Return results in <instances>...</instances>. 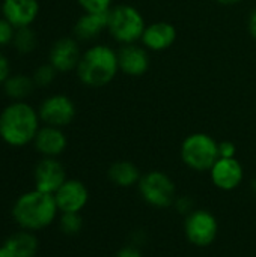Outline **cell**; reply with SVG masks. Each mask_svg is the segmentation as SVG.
<instances>
[{"instance_id": "cell-18", "label": "cell", "mask_w": 256, "mask_h": 257, "mask_svg": "<svg viewBox=\"0 0 256 257\" xmlns=\"http://www.w3.org/2000/svg\"><path fill=\"white\" fill-rule=\"evenodd\" d=\"M5 245L12 251L15 257H35L38 253V239L30 230H18L12 233L6 241Z\"/></svg>"}, {"instance_id": "cell-24", "label": "cell", "mask_w": 256, "mask_h": 257, "mask_svg": "<svg viewBox=\"0 0 256 257\" xmlns=\"http://www.w3.org/2000/svg\"><path fill=\"white\" fill-rule=\"evenodd\" d=\"M84 12L106 14L112 9V0H77Z\"/></svg>"}, {"instance_id": "cell-8", "label": "cell", "mask_w": 256, "mask_h": 257, "mask_svg": "<svg viewBox=\"0 0 256 257\" xmlns=\"http://www.w3.org/2000/svg\"><path fill=\"white\" fill-rule=\"evenodd\" d=\"M39 119L50 126H66L75 117V104L63 93H54L45 98L38 110Z\"/></svg>"}, {"instance_id": "cell-15", "label": "cell", "mask_w": 256, "mask_h": 257, "mask_svg": "<svg viewBox=\"0 0 256 257\" xmlns=\"http://www.w3.org/2000/svg\"><path fill=\"white\" fill-rule=\"evenodd\" d=\"M3 18L8 20L15 29L30 27L39 14L38 0H3L2 3Z\"/></svg>"}, {"instance_id": "cell-14", "label": "cell", "mask_w": 256, "mask_h": 257, "mask_svg": "<svg viewBox=\"0 0 256 257\" xmlns=\"http://www.w3.org/2000/svg\"><path fill=\"white\" fill-rule=\"evenodd\" d=\"M177 41V29L167 21H154L146 24L140 38L142 45L148 51H164L170 48Z\"/></svg>"}, {"instance_id": "cell-29", "label": "cell", "mask_w": 256, "mask_h": 257, "mask_svg": "<svg viewBox=\"0 0 256 257\" xmlns=\"http://www.w3.org/2000/svg\"><path fill=\"white\" fill-rule=\"evenodd\" d=\"M116 257H143L142 256V253L136 248V247H124V248H121L119 251H118V254Z\"/></svg>"}, {"instance_id": "cell-28", "label": "cell", "mask_w": 256, "mask_h": 257, "mask_svg": "<svg viewBox=\"0 0 256 257\" xmlns=\"http://www.w3.org/2000/svg\"><path fill=\"white\" fill-rule=\"evenodd\" d=\"M11 75V66L3 53H0V84H3Z\"/></svg>"}, {"instance_id": "cell-6", "label": "cell", "mask_w": 256, "mask_h": 257, "mask_svg": "<svg viewBox=\"0 0 256 257\" xmlns=\"http://www.w3.org/2000/svg\"><path fill=\"white\" fill-rule=\"evenodd\" d=\"M142 199L155 208H169L175 202V184L163 172L152 170L139 181Z\"/></svg>"}, {"instance_id": "cell-17", "label": "cell", "mask_w": 256, "mask_h": 257, "mask_svg": "<svg viewBox=\"0 0 256 257\" xmlns=\"http://www.w3.org/2000/svg\"><path fill=\"white\" fill-rule=\"evenodd\" d=\"M107 14L84 12L74 24V35L78 41H94L107 29Z\"/></svg>"}, {"instance_id": "cell-31", "label": "cell", "mask_w": 256, "mask_h": 257, "mask_svg": "<svg viewBox=\"0 0 256 257\" xmlns=\"http://www.w3.org/2000/svg\"><path fill=\"white\" fill-rule=\"evenodd\" d=\"M0 257H15L14 254H12V251L3 244L2 247H0Z\"/></svg>"}, {"instance_id": "cell-33", "label": "cell", "mask_w": 256, "mask_h": 257, "mask_svg": "<svg viewBox=\"0 0 256 257\" xmlns=\"http://www.w3.org/2000/svg\"><path fill=\"white\" fill-rule=\"evenodd\" d=\"M252 185H253V188H255V190H256V179H255V181H253V184H252Z\"/></svg>"}, {"instance_id": "cell-19", "label": "cell", "mask_w": 256, "mask_h": 257, "mask_svg": "<svg viewBox=\"0 0 256 257\" xmlns=\"http://www.w3.org/2000/svg\"><path fill=\"white\" fill-rule=\"evenodd\" d=\"M107 175H109V179L115 185L122 187V188H130L134 184H139V181L142 178L139 169L130 161H116V163H113L109 167Z\"/></svg>"}, {"instance_id": "cell-12", "label": "cell", "mask_w": 256, "mask_h": 257, "mask_svg": "<svg viewBox=\"0 0 256 257\" xmlns=\"http://www.w3.org/2000/svg\"><path fill=\"white\" fill-rule=\"evenodd\" d=\"M54 199L59 212H80L89 200V193L83 182L77 179H66L54 193Z\"/></svg>"}, {"instance_id": "cell-3", "label": "cell", "mask_w": 256, "mask_h": 257, "mask_svg": "<svg viewBox=\"0 0 256 257\" xmlns=\"http://www.w3.org/2000/svg\"><path fill=\"white\" fill-rule=\"evenodd\" d=\"M77 77L88 87H104L119 72L118 51L106 44H95L81 53L77 65Z\"/></svg>"}, {"instance_id": "cell-20", "label": "cell", "mask_w": 256, "mask_h": 257, "mask_svg": "<svg viewBox=\"0 0 256 257\" xmlns=\"http://www.w3.org/2000/svg\"><path fill=\"white\" fill-rule=\"evenodd\" d=\"M5 93L12 99V101H24L35 89V81L33 78L17 74V75H9L8 80L2 84Z\"/></svg>"}, {"instance_id": "cell-30", "label": "cell", "mask_w": 256, "mask_h": 257, "mask_svg": "<svg viewBox=\"0 0 256 257\" xmlns=\"http://www.w3.org/2000/svg\"><path fill=\"white\" fill-rule=\"evenodd\" d=\"M247 29H249V33L250 36L256 39V8H253L249 14V18H247Z\"/></svg>"}, {"instance_id": "cell-16", "label": "cell", "mask_w": 256, "mask_h": 257, "mask_svg": "<svg viewBox=\"0 0 256 257\" xmlns=\"http://www.w3.org/2000/svg\"><path fill=\"white\" fill-rule=\"evenodd\" d=\"M33 143H35L36 151L41 155L48 157V158H56L66 149L68 140L62 128L45 125L39 128Z\"/></svg>"}, {"instance_id": "cell-5", "label": "cell", "mask_w": 256, "mask_h": 257, "mask_svg": "<svg viewBox=\"0 0 256 257\" xmlns=\"http://www.w3.org/2000/svg\"><path fill=\"white\" fill-rule=\"evenodd\" d=\"M219 158V143L205 133L190 134L181 145V160L192 170H211Z\"/></svg>"}, {"instance_id": "cell-4", "label": "cell", "mask_w": 256, "mask_h": 257, "mask_svg": "<svg viewBox=\"0 0 256 257\" xmlns=\"http://www.w3.org/2000/svg\"><path fill=\"white\" fill-rule=\"evenodd\" d=\"M146 23L142 12L131 5H116L107 14V30L110 36L119 42L136 44L145 32Z\"/></svg>"}, {"instance_id": "cell-7", "label": "cell", "mask_w": 256, "mask_h": 257, "mask_svg": "<svg viewBox=\"0 0 256 257\" xmlns=\"http://www.w3.org/2000/svg\"><path fill=\"white\" fill-rule=\"evenodd\" d=\"M187 239L198 247H208L214 242L219 232V224L216 217L204 209L193 211L189 214L184 224Z\"/></svg>"}, {"instance_id": "cell-22", "label": "cell", "mask_w": 256, "mask_h": 257, "mask_svg": "<svg viewBox=\"0 0 256 257\" xmlns=\"http://www.w3.org/2000/svg\"><path fill=\"white\" fill-rule=\"evenodd\" d=\"M59 226H60V230L66 236L78 235L81 227H83V220L80 217V212H65V214H62V217L59 220Z\"/></svg>"}, {"instance_id": "cell-21", "label": "cell", "mask_w": 256, "mask_h": 257, "mask_svg": "<svg viewBox=\"0 0 256 257\" xmlns=\"http://www.w3.org/2000/svg\"><path fill=\"white\" fill-rule=\"evenodd\" d=\"M12 44L15 47V50L21 54H27L32 53L36 48L38 39H36V33L30 29V27H21L15 30Z\"/></svg>"}, {"instance_id": "cell-2", "label": "cell", "mask_w": 256, "mask_h": 257, "mask_svg": "<svg viewBox=\"0 0 256 257\" xmlns=\"http://www.w3.org/2000/svg\"><path fill=\"white\" fill-rule=\"evenodd\" d=\"M59 208L54 194L32 190L21 194L12 206L14 221L24 230L36 232L54 223Z\"/></svg>"}, {"instance_id": "cell-13", "label": "cell", "mask_w": 256, "mask_h": 257, "mask_svg": "<svg viewBox=\"0 0 256 257\" xmlns=\"http://www.w3.org/2000/svg\"><path fill=\"white\" fill-rule=\"evenodd\" d=\"M210 172L213 184L223 191L235 190L244 176L243 166L237 158H219Z\"/></svg>"}, {"instance_id": "cell-26", "label": "cell", "mask_w": 256, "mask_h": 257, "mask_svg": "<svg viewBox=\"0 0 256 257\" xmlns=\"http://www.w3.org/2000/svg\"><path fill=\"white\" fill-rule=\"evenodd\" d=\"M237 148L232 142H220L219 143V155L220 158H235Z\"/></svg>"}, {"instance_id": "cell-1", "label": "cell", "mask_w": 256, "mask_h": 257, "mask_svg": "<svg viewBox=\"0 0 256 257\" xmlns=\"http://www.w3.org/2000/svg\"><path fill=\"white\" fill-rule=\"evenodd\" d=\"M39 120L38 111L30 104L12 101L0 113V139L12 148H23L35 140Z\"/></svg>"}, {"instance_id": "cell-23", "label": "cell", "mask_w": 256, "mask_h": 257, "mask_svg": "<svg viewBox=\"0 0 256 257\" xmlns=\"http://www.w3.org/2000/svg\"><path fill=\"white\" fill-rule=\"evenodd\" d=\"M56 74H57V71H56L50 63L41 65V66L35 71V74H33V81H35V84L39 86V87H47V86H50V84L54 81Z\"/></svg>"}, {"instance_id": "cell-10", "label": "cell", "mask_w": 256, "mask_h": 257, "mask_svg": "<svg viewBox=\"0 0 256 257\" xmlns=\"http://www.w3.org/2000/svg\"><path fill=\"white\" fill-rule=\"evenodd\" d=\"M33 179L36 190L54 194L66 181V173L63 166L56 158L44 157L35 167Z\"/></svg>"}, {"instance_id": "cell-25", "label": "cell", "mask_w": 256, "mask_h": 257, "mask_svg": "<svg viewBox=\"0 0 256 257\" xmlns=\"http://www.w3.org/2000/svg\"><path fill=\"white\" fill-rule=\"evenodd\" d=\"M15 27L5 18H0V47L8 45L9 42H12L14 35H15Z\"/></svg>"}, {"instance_id": "cell-27", "label": "cell", "mask_w": 256, "mask_h": 257, "mask_svg": "<svg viewBox=\"0 0 256 257\" xmlns=\"http://www.w3.org/2000/svg\"><path fill=\"white\" fill-rule=\"evenodd\" d=\"M175 206H177L178 212H181V214H190V212H193L192 211L193 202L190 200V197H180V199H177Z\"/></svg>"}, {"instance_id": "cell-9", "label": "cell", "mask_w": 256, "mask_h": 257, "mask_svg": "<svg viewBox=\"0 0 256 257\" xmlns=\"http://www.w3.org/2000/svg\"><path fill=\"white\" fill-rule=\"evenodd\" d=\"M81 53L78 47V41L75 38L63 36L59 38L50 48L48 63L57 72H71L77 69Z\"/></svg>"}, {"instance_id": "cell-11", "label": "cell", "mask_w": 256, "mask_h": 257, "mask_svg": "<svg viewBox=\"0 0 256 257\" xmlns=\"http://www.w3.org/2000/svg\"><path fill=\"white\" fill-rule=\"evenodd\" d=\"M119 71L128 77H142L149 69V53L143 45L125 44L118 50Z\"/></svg>"}, {"instance_id": "cell-32", "label": "cell", "mask_w": 256, "mask_h": 257, "mask_svg": "<svg viewBox=\"0 0 256 257\" xmlns=\"http://www.w3.org/2000/svg\"><path fill=\"white\" fill-rule=\"evenodd\" d=\"M216 2L219 5H223V6H232V5H238L243 0H216Z\"/></svg>"}]
</instances>
